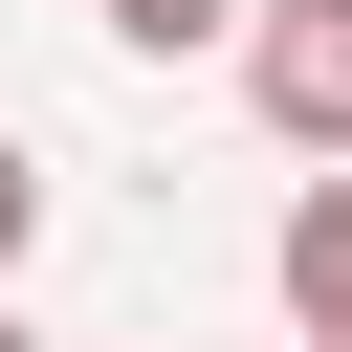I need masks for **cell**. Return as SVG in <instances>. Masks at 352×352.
Returning a JSON list of instances; mask_svg holds the SVG:
<instances>
[{
    "mask_svg": "<svg viewBox=\"0 0 352 352\" xmlns=\"http://www.w3.org/2000/svg\"><path fill=\"white\" fill-rule=\"evenodd\" d=\"M242 88H264L286 154H352V0H264L242 22Z\"/></svg>",
    "mask_w": 352,
    "mask_h": 352,
    "instance_id": "1",
    "label": "cell"
},
{
    "mask_svg": "<svg viewBox=\"0 0 352 352\" xmlns=\"http://www.w3.org/2000/svg\"><path fill=\"white\" fill-rule=\"evenodd\" d=\"M286 330H308V352H352V154L286 198Z\"/></svg>",
    "mask_w": 352,
    "mask_h": 352,
    "instance_id": "2",
    "label": "cell"
},
{
    "mask_svg": "<svg viewBox=\"0 0 352 352\" xmlns=\"http://www.w3.org/2000/svg\"><path fill=\"white\" fill-rule=\"evenodd\" d=\"M110 22H132L154 66H176V44H220V22H264V0H110Z\"/></svg>",
    "mask_w": 352,
    "mask_h": 352,
    "instance_id": "3",
    "label": "cell"
},
{
    "mask_svg": "<svg viewBox=\"0 0 352 352\" xmlns=\"http://www.w3.org/2000/svg\"><path fill=\"white\" fill-rule=\"evenodd\" d=\"M22 242H44V176H22V132H0V286H22Z\"/></svg>",
    "mask_w": 352,
    "mask_h": 352,
    "instance_id": "4",
    "label": "cell"
},
{
    "mask_svg": "<svg viewBox=\"0 0 352 352\" xmlns=\"http://www.w3.org/2000/svg\"><path fill=\"white\" fill-rule=\"evenodd\" d=\"M0 352H22V308H0Z\"/></svg>",
    "mask_w": 352,
    "mask_h": 352,
    "instance_id": "5",
    "label": "cell"
}]
</instances>
